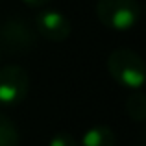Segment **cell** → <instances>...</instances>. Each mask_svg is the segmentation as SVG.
<instances>
[{
	"instance_id": "obj_1",
	"label": "cell",
	"mask_w": 146,
	"mask_h": 146,
	"mask_svg": "<svg viewBox=\"0 0 146 146\" xmlns=\"http://www.w3.org/2000/svg\"><path fill=\"white\" fill-rule=\"evenodd\" d=\"M107 70L111 78L126 89L141 91L146 80V68L141 56L133 50L118 48L107 57Z\"/></svg>"
},
{
	"instance_id": "obj_2",
	"label": "cell",
	"mask_w": 146,
	"mask_h": 146,
	"mask_svg": "<svg viewBox=\"0 0 146 146\" xmlns=\"http://www.w3.org/2000/svg\"><path fill=\"white\" fill-rule=\"evenodd\" d=\"M96 17L106 28L128 32L139 22L141 6L137 0H98Z\"/></svg>"
},
{
	"instance_id": "obj_3",
	"label": "cell",
	"mask_w": 146,
	"mask_h": 146,
	"mask_svg": "<svg viewBox=\"0 0 146 146\" xmlns=\"http://www.w3.org/2000/svg\"><path fill=\"white\" fill-rule=\"evenodd\" d=\"M37 43V30L22 17H11L0 24V48L11 54H24Z\"/></svg>"
},
{
	"instance_id": "obj_4",
	"label": "cell",
	"mask_w": 146,
	"mask_h": 146,
	"mask_svg": "<svg viewBox=\"0 0 146 146\" xmlns=\"http://www.w3.org/2000/svg\"><path fill=\"white\" fill-rule=\"evenodd\" d=\"M30 76L19 65L0 68V106H17L28 96Z\"/></svg>"
},
{
	"instance_id": "obj_5",
	"label": "cell",
	"mask_w": 146,
	"mask_h": 146,
	"mask_svg": "<svg viewBox=\"0 0 146 146\" xmlns=\"http://www.w3.org/2000/svg\"><path fill=\"white\" fill-rule=\"evenodd\" d=\"M35 30L37 33L44 37V39L52 41V43H61L65 41L72 32V24L57 9H43L35 17Z\"/></svg>"
},
{
	"instance_id": "obj_6",
	"label": "cell",
	"mask_w": 146,
	"mask_h": 146,
	"mask_svg": "<svg viewBox=\"0 0 146 146\" xmlns=\"http://www.w3.org/2000/svg\"><path fill=\"white\" fill-rule=\"evenodd\" d=\"M115 143L117 139H115L113 129L106 124H96L82 135L78 146H115Z\"/></svg>"
},
{
	"instance_id": "obj_7",
	"label": "cell",
	"mask_w": 146,
	"mask_h": 146,
	"mask_svg": "<svg viewBox=\"0 0 146 146\" xmlns=\"http://www.w3.org/2000/svg\"><path fill=\"white\" fill-rule=\"evenodd\" d=\"M126 111H128L129 118L135 122H143L146 118V96L143 91H135V93H131L128 96Z\"/></svg>"
},
{
	"instance_id": "obj_8",
	"label": "cell",
	"mask_w": 146,
	"mask_h": 146,
	"mask_svg": "<svg viewBox=\"0 0 146 146\" xmlns=\"http://www.w3.org/2000/svg\"><path fill=\"white\" fill-rule=\"evenodd\" d=\"M19 129L9 117L0 113V146H19Z\"/></svg>"
},
{
	"instance_id": "obj_9",
	"label": "cell",
	"mask_w": 146,
	"mask_h": 146,
	"mask_svg": "<svg viewBox=\"0 0 146 146\" xmlns=\"http://www.w3.org/2000/svg\"><path fill=\"white\" fill-rule=\"evenodd\" d=\"M48 146H78V141L68 133H57L50 139Z\"/></svg>"
},
{
	"instance_id": "obj_10",
	"label": "cell",
	"mask_w": 146,
	"mask_h": 146,
	"mask_svg": "<svg viewBox=\"0 0 146 146\" xmlns=\"http://www.w3.org/2000/svg\"><path fill=\"white\" fill-rule=\"evenodd\" d=\"M22 2L30 7H43V6H46L50 0H22Z\"/></svg>"
}]
</instances>
